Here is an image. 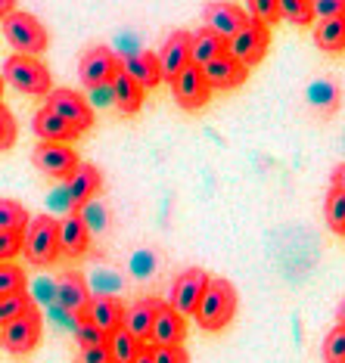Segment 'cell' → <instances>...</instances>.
<instances>
[{
	"mask_svg": "<svg viewBox=\"0 0 345 363\" xmlns=\"http://www.w3.org/2000/svg\"><path fill=\"white\" fill-rule=\"evenodd\" d=\"M16 137H19V125H16V115L6 109L4 103H0V152L10 150L16 143Z\"/></svg>",
	"mask_w": 345,
	"mask_h": 363,
	"instance_id": "35",
	"label": "cell"
},
{
	"mask_svg": "<svg viewBox=\"0 0 345 363\" xmlns=\"http://www.w3.org/2000/svg\"><path fill=\"white\" fill-rule=\"evenodd\" d=\"M115 75H119V56H115V50H109V47L97 44V47H90V50L81 56L78 78H81V84L84 87H90V90L109 87Z\"/></svg>",
	"mask_w": 345,
	"mask_h": 363,
	"instance_id": "8",
	"label": "cell"
},
{
	"mask_svg": "<svg viewBox=\"0 0 345 363\" xmlns=\"http://www.w3.org/2000/svg\"><path fill=\"white\" fill-rule=\"evenodd\" d=\"M155 308H159V298H141L134 301L131 308H125L121 313V329L137 338V342L146 345V338H150V326H153V317H155Z\"/></svg>",
	"mask_w": 345,
	"mask_h": 363,
	"instance_id": "21",
	"label": "cell"
},
{
	"mask_svg": "<svg viewBox=\"0 0 345 363\" xmlns=\"http://www.w3.org/2000/svg\"><path fill=\"white\" fill-rule=\"evenodd\" d=\"M134 363H153V360H150V351H146V348H143L141 354H137V360H134Z\"/></svg>",
	"mask_w": 345,
	"mask_h": 363,
	"instance_id": "42",
	"label": "cell"
},
{
	"mask_svg": "<svg viewBox=\"0 0 345 363\" xmlns=\"http://www.w3.org/2000/svg\"><path fill=\"white\" fill-rule=\"evenodd\" d=\"M4 84L16 87L19 94L26 96H47L53 90V78L50 69H47L40 60H31V56H10L4 62V72H0Z\"/></svg>",
	"mask_w": 345,
	"mask_h": 363,
	"instance_id": "4",
	"label": "cell"
},
{
	"mask_svg": "<svg viewBox=\"0 0 345 363\" xmlns=\"http://www.w3.org/2000/svg\"><path fill=\"white\" fill-rule=\"evenodd\" d=\"M100 186H103L100 168H97V164H87V162L78 164V168L69 174V180H65V193H69L72 208L81 211L97 193H100Z\"/></svg>",
	"mask_w": 345,
	"mask_h": 363,
	"instance_id": "15",
	"label": "cell"
},
{
	"mask_svg": "<svg viewBox=\"0 0 345 363\" xmlns=\"http://www.w3.org/2000/svg\"><path fill=\"white\" fill-rule=\"evenodd\" d=\"M280 19H290L292 26H311V22H314L311 0H283L280 4Z\"/></svg>",
	"mask_w": 345,
	"mask_h": 363,
	"instance_id": "32",
	"label": "cell"
},
{
	"mask_svg": "<svg viewBox=\"0 0 345 363\" xmlns=\"http://www.w3.org/2000/svg\"><path fill=\"white\" fill-rule=\"evenodd\" d=\"M311 10H314V19L320 16V19H336V16L345 13L342 0H324V4H311Z\"/></svg>",
	"mask_w": 345,
	"mask_h": 363,
	"instance_id": "40",
	"label": "cell"
},
{
	"mask_svg": "<svg viewBox=\"0 0 345 363\" xmlns=\"http://www.w3.org/2000/svg\"><path fill=\"white\" fill-rule=\"evenodd\" d=\"M56 301H60V308L62 311H69V313H75V317H81L87 308V301L94 298L90 295V289L84 283V277L75 274V270H65V274H60V279H56Z\"/></svg>",
	"mask_w": 345,
	"mask_h": 363,
	"instance_id": "19",
	"label": "cell"
},
{
	"mask_svg": "<svg viewBox=\"0 0 345 363\" xmlns=\"http://www.w3.org/2000/svg\"><path fill=\"white\" fill-rule=\"evenodd\" d=\"M22 255V233H0V264H13Z\"/></svg>",
	"mask_w": 345,
	"mask_h": 363,
	"instance_id": "38",
	"label": "cell"
},
{
	"mask_svg": "<svg viewBox=\"0 0 345 363\" xmlns=\"http://www.w3.org/2000/svg\"><path fill=\"white\" fill-rule=\"evenodd\" d=\"M75 363H112L109 345H100V348H81Z\"/></svg>",
	"mask_w": 345,
	"mask_h": 363,
	"instance_id": "39",
	"label": "cell"
},
{
	"mask_svg": "<svg viewBox=\"0 0 345 363\" xmlns=\"http://www.w3.org/2000/svg\"><path fill=\"white\" fill-rule=\"evenodd\" d=\"M109 94H112V103H115V109H119V112L134 115V112H141V109H143L146 90H143V87H137L134 81H131V78H128L121 69H119V75L112 78Z\"/></svg>",
	"mask_w": 345,
	"mask_h": 363,
	"instance_id": "23",
	"label": "cell"
},
{
	"mask_svg": "<svg viewBox=\"0 0 345 363\" xmlns=\"http://www.w3.org/2000/svg\"><path fill=\"white\" fill-rule=\"evenodd\" d=\"M155 60H159L162 81H171L175 75H180V72L190 65V31H184V28L171 31Z\"/></svg>",
	"mask_w": 345,
	"mask_h": 363,
	"instance_id": "13",
	"label": "cell"
},
{
	"mask_svg": "<svg viewBox=\"0 0 345 363\" xmlns=\"http://www.w3.org/2000/svg\"><path fill=\"white\" fill-rule=\"evenodd\" d=\"M314 44L324 53H342V47H345V16L320 19L314 26Z\"/></svg>",
	"mask_w": 345,
	"mask_h": 363,
	"instance_id": "25",
	"label": "cell"
},
{
	"mask_svg": "<svg viewBox=\"0 0 345 363\" xmlns=\"http://www.w3.org/2000/svg\"><path fill=\"white\" fill-rule=\"evenodd\" d=\"M35 134L44 140V143H72L75 137H81L75 128H69L62 118H56L50 109L35 112Z\"/></svg>",
	"mask_w": 345,
	"mask_h": 363,
	"instance_id": "24",
	"label": "cell"
},
{
	"mask_svg": "<svg viewBox=\"0 0 345 363\" xmlns=\"http://www.w3.org/2000/svg\"><path fill=\"white\" fill-rule=\"evenodd\" d=\"M246 16H249L252 22H258V26L270 28L274 22H280V4H277V0H252Z\"/></svg>",
	"mask_w": 345,
	"mask_h": 363,
	"instance_id": "33",
	"label": "cell"
},
{
	"mask_svg": "<svg viewBox=\"0 0 345 363\" xmlns=\"http://www.w3.org/2000/svg\"><path fill=\"white\" fill-rule=\"evenodd\" d=\"M4 38L16 50V56H31V60H38V56L50 47L47 28L40 26V19H35V16L26 10H13L4 19Z\"/></svg>",
	"mask_w": 345,
	"mask_h": 363,
	"instance_id": "3",
	"label": "cell"
},
{
	"mask_svg": "<svg viewBox=\"0 0 345 363\" xmlns=\"http://www.w3.org/2000/svg\"><path fill=\"white\" fill-rule=\"evenodd\" d=\"M119 69L134 81L137 87L150 90V87H159L162 84V72H159V60L155 53L150 50H141V53H128L125 60H119Z\"/></svg>",
	"mask_w": 345,
	"mask_h": 363,
	"instance_id": "20",
	"label": "cell"
},
{
	"mask_svg": "<svg viewBox=\"0 0 345 363\" xmlns=\"http://www.w3.org/2000/svg\"><path fill=\"white\" fill-rule=\"evenodd\" d=\"M26 286H28V277L19 264H0V298L26 292Z\"/></svg>",
	"mask_w": 345,
	"mask_h": 363,
	"instance_id": "31",
	"label": "cell"
},
{
	"mask_svg": "<svg viewBox=\"0 0 345 363\" xmlns=\"http://www.w3.org/2000/svg\"><path fill=\"white\" fill-rule=\"evenodd\" d=\"M324 360L327 363H345V326L336 323L324 338Z\"/></svg>",
	"mask_w": 345,
	"mask_h": 363,
	"instance_id": "34",
	"label": "cell"
},
{
	"mask_svg": "<svg viewBox=\"0 0 345 363\" xmlns=\"http://www.w3.org/2000/svg\"><path fill=\"white\" fill-rule=\"evenodd\" d=\"M22 255L35 267H50L60 261V220L53 214H35L22 230Z\"/></svg>",
	"mask_w": 345,
	"mask_h": 363,
	"instance_id": "2",
	"label": "cell"
},
{
	"mask_svg": "<svg viewBox=\"0 0 345 363\" xmlns=\"http://www.w3.org/2000/svg\"><path fill=\"white\" fill-rule=\"evenodd\" d=\"M209 274H205L202 267H187L184 274H180L175 279V286H171V301H168V308L180 313V317H193L196 308H199V298H202V292H205V286H209Z\"/></svg>",
	"mask_w": 345,
	"mask_h": 363,
	"instance_id": "9",
	"label": "cell"
},
{
	"mask_svg": "<svg viewBox=\"0 0 345 363\" xmlns=\"http://www.w3.org/2000/svg\"><path fill=\"white\" fill-rule=\"evenodd\" d=\"M44 109H50L56 118H62L65 125L75 128L78 134H84V130L94 128V109H90V103L78 94V90H69V87L50 90Z\"/></svg>",
	"mask_w": 345,
	"mask_h": 363,
	"instance_id": "6",
	"label": "cell"
},
{
	"mask_svg": "<svg viewBox=\"0 0 345 363\" xmlns=\"http://www.w3.org/2000/svg\"><path fill=\"white\" fill-rule=\"evenodd\" d=\"M75 338H78L81 348H100V345H106V335L100 329L90 326L84 317H75Z\"/></svg>",
	"mask_w": 345,
	"mask_h": 363,
	"instance_id": "36",
	"label": "cell"
},
{
	"mask_svg": "<svg viewBox=\"0 0 345 363\" xmlns=\"http://www.w3.org/2000/svg\"><path fill=\"white\" fill-rule=\"evenodd\" d=\"M268 47H270V28L249 19L234 38L227 40L224 53L230 56V60H236L240 65H246V69H252V65H258L268 56Z\"/></svg>",
	"mask_w": 345,
	"mask_h": 363,
	"instance_id": "5",
	"label": "cell"
},
{
	"mask_svg": "<svg viewBox=\"0 0 345 363\" xmlns=\"http://www.w3.org/2000/svg\"><path fill=\"white\" fill-rule=\"evenodd\" d=\"M28 208L16 199H4L0 196V233H22L28 224Z\"/></svg>",
	"mask_w": 345,
	"mask_h": 363,
	"instance_id": "27",
	"label": "cell"
},
{
	"mask_svg": "<svg viewBox=\"0 0 345 363\" xmlns=\"http://www.w3.org/2000/svg\"><path fill=\"white\" fill-rule=\"evenodd\" d=\"M121 313H125V304L115 298V295H97V298L87 301V308L81 317L109 338L115 329H121Z\"/></svg>",
	"mask_w": 345,
	"mask_h": 363,
	"instance_id": "16",
	"label": "cell"
},
{
	"mask_svg": "<svg viewBox=\"0 0 345 363\" xmlns=\"http://www.w3.org/2000/svg\"><path fill=\"white\" fill-rule=\"evenodd\" d=\"M202 81L209 84V90H234L246 84V78H249V69L240 65L236 60H230V56H218V60H212L209 65H202Z\"/></svg>",
	"mask_w": 345,
	"mask_h": 363,
	"instance_id": "17",
	"label": "cell"
},
{
	"mask_svg": "<svg viewBox=\"0 0 345 363\" xmlns=\"http://www.w3.org/2000/svg\"><path fill=\"white\" fill-rule=\"evenodd\" d=\"M224 50H227V40H221L215 31H209V28L190 31V65L193 69L209 65L212 60L224 56Z\"/></svg>",
	"mask_w": 345,
	"mask_h": 363,
	"instance_id": "22",
	"label": "cell"
},
{
	"mask_svg": "<svg viewBox=\"0 0 345 363\" xmlns=\"http://www.w3.org/2000/svg\"><path fill=\"white\" fill-rule=\"evenodd\" d=\"M308 106H314L320 115H330L339 106V87L333 81H314L308 87Z\"/></svg>",
	"mask_w": 345,
	"mask_h": 363,
	"instance_id": "28",
	"label": "cell"
},
{
	"mask_svg": "<svg viewBox=\"0 0 345 363\" xmlns=\"http://www.w3.org/2000/svg\"><path fill=\"white\" fill-rule=\"evenodd\" d=\"M31 162L53 180H69V174L81 164L78 152L69 143H38L31 152Z\"/></svg>",
	"mask_w": 345,
	"mask_h": 363,
	"instance_id": "10",
	"label": "cell"
},
{
	"mask_svg": "<svg viewBox=\"0 0 345 363\" xmlns=\"http://www.w3.org/2000/svg\"><path fill=\"white\" fill-rule=\"evenodd\" d=\"M171 94H175V103L187 112H199L212 100V90L202 81V72L193 69V65H187L180 75L171 78Z\"/></svg>",
	"mask_w": 345,
	"mask_h": 363,
	"instance_id": "11",
	"label": "cell"
},
{
	"mask_svg": "<svg viewBox=\"0 0 345 363\" xmlns=\"http://www.w3.org/2000/svg\"><path fill=\"white\" fill-rule=\"evenodd\" d=\"M324 218H327V227H330L336 236L345 233V189L330 186V193H327Z\"/></svg>",
	"mask_w": 345,
	"mask_h": 363,
	"instance_id": "29",
	"label": "cell"
},
{
	"mask_svg": "<svg viewBox=\"0 0 345 363\" xmlns=\"http://www.w3.org/2000/svg\"><path fill=\"white\" fill-rule=\"evenodd\" d=\"M146 351H150L153 363H190V354L184 351V345H177V348H155V345H146Z\"/></svg>",
	"mask_w": 345,
	"mask_h": 363,
	"instance_id": "37",
	"label": "cell"
},
{
	"mask_svg": "<svg viewBox=\"0 0 345 363\" xmlns=\"http://www.w3.org/2000/svg\"><path fill=\"white\" fill-rule=\"evenodd\" d=\"M184 335H187V320L171 311L165 301H159L146 345H155V348H177V345H184Z\"/></svg>",
	"mask_w": 345,
	"mask_h": 363,
	"instance_id": "12",
	"label": "cell"
},
{
	"mask_svg": "<svg viewBox=\"0 0 345 363\" xmlns=\"http://www.w3.org/2000/svg\"><path fill=\"white\" fill-rule=\"evenodd\" d=\"M35 308V298H31L28 292H19V295H6V298H0V329L6 323H13V320H19L22 313H28Z\"/></svg>",
	"mask_w": 345,
	"mask_h": 363,
	"instance_id": "30",
	"label": "cell"
},
{
	"mask_svg": "<svg viewBox=\"0 0 345 363\" xmlns=\"http://www.w3.org/2000/svg\"><path fill=\"white\" fill-rule=\"evenodd\" d=\"M40 333H44V317L38 308H31L19 320L0 329V345L10 354H31L40 345Z\"/></svg>",
	"mask_w": 345,
	"mask_h": 363,
	"instance_id": "7",
	"label": "cell"
},
{
	"mask_svg": "<svg viewBox=\"0 0 345 363\" xmlns=\"http://www.w3.org/2000/svg\"><path fill=\"white\" fill-rule=\"evenodd\" d=\"M13 10H16V0H0V22H4Z\"/></svg>",
	"mask_w": 345,
	"mask_h": 363,
	"instance_id": "41",
	"label": "cell"
},
{
	"mask_svg": "<svg viewBox=\"0 0 345 363\" xmlns=\"http://www.w3.org/2000/svg\"><path fill=\"white\" fill-rule=\"evenodd\" d=\"M236 304H240V298H236V289L230 279H209L193 317L205 333H221L236 317Z\"/></svg>",
	"mask_w": 345,
	"mask_h": 363,
	"instance_id": "1",
	"label": "cell"
},
{
	"mask_svg": "<svg viewBox=\"0 0 345 363\" xmlns=\"http://www.w3.org/2000/svg\"><path fill=\"white\" fill-rule=\"evenodd\" d=\"M106 345H109V354H112V363H134L137 354H141L146 345L137 342V338H131L125 329H115V333L106 338Z\"/></svg>",
	"mask_w": 345,
	"mask_h": 363,
	"instance_id": "26",
	"label": "cell"
},
{
	"mask_svg": "<svg viewBox=\"0 0 345 363\" xmlns=\"http://www.w3.org/2000/svg\"><path fill=\"white\" fill-rule=\"evenodd\" d=\"M0 96H4V78H0Z\"/></svg>",
	"mask_w": 345,
	"mask_h": 363,
	"instance_id": "43",
	"label": "cell"
},
{
	"mask_svg": "<svg viewBox=\"0 0 345 363\" xmlns=\"http://www.w3.org/2000/svg\"><path fill=\"white\" fill-rule=\"evenodd\" d=\"M90 249V224L84 211H72L60 224V255L65 258H81Z\"/></svg>",
	"mask_w": 345,
	"mask_h": 363,
	"instance_id": "18",
	"label": "cell"
},
{
	"mask_svg": "<svg viewBox=\"0 0 345 363\" xmlns=\"http://www.w3.org/2000/svg\"><path fill=\"white\" fill-rule=\"evenodd\" d=\"M202 19H205L202 28L215 31L221 40H230L246 22H249V16H246V10L236 4H209L202 10Z\"/></svg>",
	"mask_w": 345,
	"mask_h": 363,
	"instance_id": "14",
	"label": "cell"
}]
</instances>
